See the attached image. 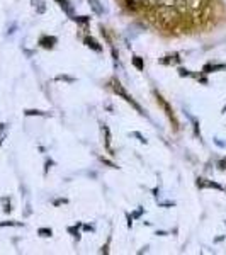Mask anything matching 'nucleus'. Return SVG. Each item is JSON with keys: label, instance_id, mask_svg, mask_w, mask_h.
Returning <instances> with one entry per match:
<instances>
[{"label": "nucleus", "instance_id": "obj_1", "mask_svg": "<svg viewBox=\"0 0 226 255\" xmlns=\"http://www.w3.org/2000/svg\"><path fill=\"white\" fill-rule=\"evenodd\" d=\"M113 89H114V92H116L117 96H121L122 99H124L126 102H129V104L133 106V108L136 109L139 114H145V113H143V109L139 108V106L136 104V102H134V99L131 97L128 92H126V89H124V87H122V85H121V82H119V80H113Z\"/></svg>", "mask_w": 226, "mask_h": 255}, {"label": "nucleus", "instance_id": "obj_2", "mask_svg": "<svg viewBox=\"0 0 226 255\" xmlns=\"http://www.w3.org/2000/svg\"><path fill=\"white\" fill-rule=\"evenodd\" d=\"M56 43H58V39H56L55 36H43V38L39 39V44L46 49H53Z\"/></svg>", "mask_w": 226, "mask_h": 255}, {"label": "nucleus", "instance_id": "obj_3", "mask_svg": "<svg viewBox=\"0 0 226 255\" xmlns=\"http://www.w3.org/2000/svg\"><path fill=\"white\" fill-rule=\"evenodd\" d=\"M197 187H201V189H204V187H215L218 189V191H223V187L220 186V184H216V182H211V180H208V179H197Z\"/></svg>", "mask_w": 226, "mask_h": 255}, {"label": "nucleus", "instance_id": "obj_4", "mask_svg": "<svg viewBox=\"0 0 226 255\" xmlns=\"http://www.w3.org/2000/svg\"><path fill=\"white\" fill-rule=\"evenodd\" d=\"M84 43H85V46L90 48V49H94V51H97V53H101L102 51V46L97 43L94 38H90V36H87V38L84 39Z\"/></svg>", "mask_w": 226, "mask_h": 255}, {"label": "nucleus", "instance_id": "obj_5", "mask_svg": "<svg viewBox=\"0 0 226 255\" xmlns=\"http://www.w3.org/2000/svg\"><path fill=\"white\" fill-rule=\"evenodd\" d=\"M226 65L225 63H220V65H213V63H206L203 68L204 73H213V72H218V70H225Z\"/></svg>", "mask_w": 226, "mask_h": 255}, {"label": "nucleus", "instance_id": "obj_6", "mask_svg": "<svg viewBox=\"0 0 226 255\" xmlns=\"http://www.w3.org/2000/svg\"><path fill=\"white\" fill-rule=\"evenodd\" d=\"M56 2H58V5H60L65 12H67L68 15H72V5H70L68 0H56Z\"/></svg>", "mask_w": 226, "mask_h": 255}, {"label": "nucleus", "instance_id": "obj_7", "mask_svg": "<svg viewBox=\"0 0 226 255\" xmlns=\"http://www.w3.org/2000/svg\"><path fill=\"white\" fill-rule=\"evenodd\" d=\"M102 129L106 131V148H108L109 151H113V148H111V133H109V128L108 126H102Z\"/></svg>", "mask_w": 226, "mask_h": 255}, {"label": "nucleus", "instance_id": "obj_8", "mask_svg": "<svg viewBox=\"0 0 226 255\" xmlns=\"http://www.w3.org/2000/svg\"><path fill=\"white\" fill-rule=\"evenodd\" d=\"M133 65L139 70V72H143V70H145V65H143V60L139 58V56H134V58H133Z\"/></svg>", "mask_w": 226, "mask_h": 255}, {"label": "nucleus", "instance_id": "obj_9", "mask_svg": "<svg viewBox=\"0 0 226 255\" xmlns=\"http://www.w3.org/2000/svg\"><path fill=\"white\" fill-rule=\"evenodd\" d=\"M89 3H90V7H92V9L96 10L99 15H101L102 12H104V9H102V7H99V2H97V0H89Z\"/></svg>", "mask_w": 226, "mask_h": 255}, {"label": "nucleus", "instance_id": "obj_10", "mask_svg": "<svg viewBox=\"0 0 226 255\" xmlns=\"http://www.w3.org/2000/svg\"><path fill=\"white\" fill-rule=\"evenodd\" d=\"M38 233H39L41 237H51V235H53L51 228H39V230H38Z\"/></svg>", "mask_w": 226, "mask_h": 255}, {"label": "nucleus", "instance_id": "obj_11", "mask_svg": "<svg viewBox=\"0 0 226 255\" xmlns=\"http://www.w3.org/2000/svg\"><path fill=\"white\" fill-rule=\"evenodd\" d=\"M73 20H75V22H80V24H87L90 17L89 15H80V17H73Z\"/></svg>", "mask_w": 226, "mask_h": 255}, {"label": "nucleus", "instance_id": "obj_12", "mask_svg": "<svg viewBox=\"0 0 226 255\" xmlns=\"http://www.w3.org/2000/svg\"><path fill=\"white\" fill-rule=\"evenodd\" d=\"M27 116H44L43 111H26Z\"/></svg>", "mask_w": 226, "mask_h": 255}, {"label": "nucleus", "instance_id": "obj_13", "mask_svg": "<svg viewBox=\"0 0 226 255\" xmlns=\"http://www.w3.org/2000/svg\"><path fill=\"white\" fill-rule=\"evenodd\" d=\"M68 232H70V233H72V235H73V237H75V238H77V240H79V238H80V235H79V230H77V228H75V226H70V228H68Z\"/></svg>", "mask_w": 226, "mask_h": 255}, {"label": "nucleus", "instance_id": "obj_14", "mask_svg": "<svg viewBox=\"0 0 226 255\" xmlns=\"http://www.w3.org/2000/svg\"><path fill=\"white\" fill-rule=\"evenodd\" d=\"M131 136H136V138H138V139H139V141H141V143H146V138L143 136L141 133H138V131H134V133H131Z\"/></svg>", "mask_w": 226, "mask_h": 255}, {"label": "nucleus", "instance_id": "obj_15", "mask_svg": "<svg viewBox=\"0 0 226 255\" xmlns=\"http://www.w3.org/2000/svg\"><path fill=\"white\" fill-rule=\"evenodd\" d=\"M56 80H65V82H75L73 77H68V75H58L56 77Z\"/></svg>", "mask_w": 226, "mask_h": 255}, {"label": "nucleus", "instance_id": "obj_16", "mask_svg": "<svg viewBox=\"0 0 226 255\" xmlns=\"http://www.w3.org/2000/svg\"><path fill=\"white\" fill-rule=\"evenodd\" d=\"M179 75L180 77H191V72L187 68H179Z\"/></svg>", "mask_w": 226, "mask_h": 255}, {"label": "nucleus", "instance_id": "obj_17", "mask_svg": "<svg viewBox=\"0 0 226 255\" xmlns=\"http://www.w3.org/2000/svg\"><path fill=\"white\" fill-rule=\"evenodd\" d=\"M68 203V199H65V197H63V199H56L55 201V206H60V204H67Z\"/></svg>", "mask_w": 226, "mask_h": 255}, {"label": "nucleus", "instance_id": "obj_18", "mask_svg": "<svg viewBox=\"0 0 226 255\" xmlns=\"http://www.w3.org/2000/svg\"><path fill=\"white\" fill-rule=\"evenodd\" d=\"M220 168H221V170H225V168H226V158H223L220 162Z\"/></svg>", "mask_w": 226, "mask_h": 255}, {"label": "nucleus", "instance_id": "obj_19", "mask_svg": "<svg viewBox=\"0 0 226 255\" xmlns=\"http://www.w3.org/2000/svg\"><path fill=\"white\" fill-rule=\"evenodd\" d=\"M141 215H143V208H139L138 211L134 213V218H139V216H141Z\"/></svg>", "mask_w": 226, "mask_h": 255}, {"label": "nucleus", "instance_id": "obj_20", "mask_svg": "<svg viewBox=\"0 0 226 255\" xmlns=\"http://www.w3.org/2000/svg\"><path fill=\"white\" fill-rule=\"evenodd\" d=\"M84 230H87V232H94V226L92 225H85Z\"/></svg>", "mask_w": 226, "mask_h": 255}, {"label": "nucleus", "instance_id": "obj_21", "mask_svg": "<svg viewBox=\"0 0 226 255\" xmlns=\"http://www.w3.org/2000/svg\"><path fill=\"white\" fill-rule=\"evenodd\" d=\"M221 113H223V114L226 113V106H225V108H223V111H221Z\"/></svg>", "mask_w": 226, "mask_h": 255}]
</instances>
